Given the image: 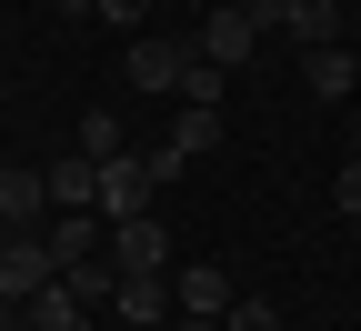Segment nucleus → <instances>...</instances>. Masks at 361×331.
<instances>
[{
  "label": "nucleus",
  "mask_w": 361,
  "mask_h": 331,
  "mask_svg": "<svg viewBox=\"0 0 361 331\" xmlns=\"http://www.w3.org/2000/svg\"><path fill=\"white\" fill-rule=\"evenodd\" d=\"M221 11H251V20H261V11H271V0H221Z\"/></svg>",
  "instance_id": "22"
},
{
  "label": "nucleus",
  "mask_w": 361,
  "mask_h": 331,
  "mask_svg": "<svg viewBox=\"0 0 361 331\" xmlns=\"http://www.w3.org/2000/svg\"><path fill=\"white\" fill-rule=\"evenodd\" d=\"M331 191H341V221H361V161H351V171L331 181Z\"/></svg>",
  "instance_id": "20"
},
{
  "label": "nucleus",
  "mask_w": 361,
  "mask_h": 331,
  "mask_svg": "<svg viewBox=\"0 0 361 331\" xmlns=\"http://www.w3.org/2000/svg\"><path fill=\"white\" fill-rule=\"evenodd\" d=\"M40 211H51V181H40V171H0V221L40 231Z\"/></svg>",
  "instance_id": "9"
},
{
  "label": "nucleus",
  "mask_w": 361,
  "mask_h": 331,
  "mask_svg": "<svg viewBox=\"0 0 361 331\" xmlns=\"http://www.w3.org/2000/svg\"><path fill=\"white\" fill-rule=\"evenodd\" d=\"M141 11H151V0H101V20H121L130 40H141Z\"/></svg>",
  "instance_id": "19"
},
{
  "label": "nucleus",
  "mask_w": 361,
  "mask_h": 331,
  "mask_svg": "<svg viewBox=\"0 0 361 331\" xmlns=\"http://www.w3.org/2000/svg\"><path fill=\"white\" fill-rule=\"evenodd\" d=\"M211 140H221V111H191V101H180V131H171V151H191V161H201Z\"/></svg>",
  "instance_id": "16"
},
{
  "label": "nucleus",
  "mask_w": 361,
  "mask_h": 331,
  "mask_svg": "<svg viewBox=\"0 0 361 331\" xmlns=\"http://www.w3.org/2000/svg\"><path fill=\"white\" fill-rule=\"evenodd\" d=\"M171 301H180V311H201V321H221L241 291H231V281H221L211 261H180V271H171Z\"/></svg>",
  "instance_id": "8"
},
{
  "label": "nucleus",
  "mask_w": 361,
  "mask_h": 331,
  "mask_svg": "<svg viewBox=\"0 0 361 331\" xmlns=\"http://www.w3.org/2000/svg\"><path fill=\"white\" fill-rule=\"evenodd\" d=\"M51 211H101V161H51Z\"/></svg>",
  "instance_id": "10"
},
{
  "label": "nucleus",
  "mask_w": 361,
  "mask_h": 331,
  "mask_svg": "<svg viewBox=\"0 0 361 331\" xmlns=\"http://www.w3.org/2000/svg\"><path fill=\"white\" fill-rule=\"evenodd\" d=\"M151 191H161L151 151H121V161H101V221H111V231H121V221H151Z\"/></svg>",
  "instance_id": "2"
},
{
  "label": "nucleus",
  "mask_w": 361,
  "mask_h": 331,
  "mask_svg": "<svg viewBox=\"0 0 361 331\" xmlns=\"http://www.w3.org/2000/svg\"><path fill=\"white\" fill-rule=\"evenodd\" d=\"M20 321H30V331H90V301L71 291V281H51V291H40V301H30Z\"/></svg>",
  "instance_id": "13"
},
{
  "label": "nucleus",
  "mask_w": 361,
  "mask_h": 331,
  "mask_svg": "<svg viewBox=\"0 0 361 331\" xmlns=\"http://www.w3.org/2000/svg\"><path fill=\"white\" fill-rule=\"evenodd\" d=\"M221 331H291V321L271 311V301H231V311H221Z\"/></svg>",
  "instance_id": "18"
},
{
  "label": "nucleus",
  "mask_w": 361,
  "mask_h": 331,
  "mask_svg": "<svg viewBox=\"0 0 361 331\" xmlns=\"http://www.w3.org/2000/svg\"><path fill=\"white\" fill-rule=\"evenodd\" d=\"M0 171H11V161H0Z\"/></svg>",
  "instance_id": "26"
},
{
  "label": "nucleus",
  "mask_w": 361,
  "mask_h": 331,
  "mask_svg": "<svg viewBox=\"0 0 361 331\" xmlns=\"http://www.w3.org/2000/svg\"><path fill=\"white\" fill-rule=\"evenodd\" d=\"M351 140H361V101H351Z\"/></svg>",
  "instance_id": "23"
},
{
  "label": "nucleus",
  "mask_w": 361,
  "mask_h": 331,
  "mask_svg": "<svg viewBox=\"0 0 361 331\" xmlns=\"http://www.w3.org/2000/svg\"><path fill=\"white\" fill-rule=\"evenodd\" d=\"M0 241H11V221H0Z\"/></svg>",
  "instance_id": "24"
},
{
  "label": "nucleus",
  "mask_w": 361,
  "mask_h": 331,
  "mask_svg": "<svg viewBox=\"0 0 361 331\" xmlns=\"http://www.w3.org/2000/svg\"><path fill=\"white\" fill-rule=\"evenodd\" d=\"M351 241H361V221H351Z\"/></svg>",
  "instance_id": "25"
},
{
  "label": "nucleus",
  "mask_w": 361,
  "mask_h": 331,
  "mask_svg": "<svg viewBox=\"0 0 361 331\" xmlns=\"http://www.w3.org/2000/svg\"><path fill=\"white\" fill-rule=\"evenodd\" d=\"M111 311H121L130 331H161V321H171L180 301H171V281H121V301H111Z\"/></svg>",
  "instance_id": "12"
},
{
  "label": "nucleus",
  "mask_w": 361,
  "mask_h": 331,
  "mask_svg": "<svg viewBox=\"0 0 361 331\" xmlns=\"http://www.w3.org/2000/svg\"><path fill=\"white\" fill-rule=\"evenodd\" d=\"M130 151V131H121V111L101 101V111H80V161H121Z\"/></svg>",
  "instance_id": "15"
},
{
  "label": "nucleus",
  "mask_w": 361,
  "mask_h": 331,
  "mask_svg": "<svg viewBox=\"0 0 361 331\" xmlns=\"http://www.w3.org/2000/svg\"><path fill=\"white\" fill-rule=\"evenodd\" d=\"M51 251H61V271H71V261H90V251H111V221H101V211H61Z\"/></svg>",
  "instance_id": "11"
},
{
  "label": "nucleus",
  "mask_w": 361,
  "mask_h": 331,
  "mask_svg": "<svg viewBox=\"0 0 361 331\" xmlns=\"http://www.w3.org/2000/svg\"><path fill=\"white\" fill-rule=\"evenodd\" d=\"M61 281V251H51V231H11V241H0V301H40Z\"/></svg>",
  "instance_id": "1"
},
{
  "label": "nucleus",
  "mask_w": 361,
  "mask_h": 331,
  "mask_svg": "<svg viewBox=\"0 0 361 331\" xmlns=\"http://www.w3.org/2000/svg\"><path fill=\"white\" fill-rule=\"evenodd\" d=\"M111 261H121V281H171V271H180V251H171L161 221H121V231H111Z\"/></svg>",
  "instance_id": "3"
},
{
  "label": "nucleus",
  "mask_w": 361,
  "mask_h": 331,
  "mask_svg": "<svg viewBox=\"0 0 361 331\" xmlns=\"http://www.w3.org/2000/svg\"><path fill=\"white\" fill-rule=\"evenodd\" d=\"M180 71H191V40H161V30H141V40H130V61H121L130 90H171V101H180Z\"/></svg>",
  "instance_id": "5"
},
{
  "label": "nucleus",
  "mask_w": 361,
  "mask_h": 331,
  "mask_svg": "<svg viewBox=\"0 0 361 331\" xmlns=\"http://www.w3.org/2000/svg\"><path fill=\"white\" fill-rule=\"evenodd\" d=\"M61 281H71V291H80L90 311H101V301H121V261H111V251H90V261H71Z\"/></svg>",
  "instance_id": "14"
},
{
  "label": "nucleus",
  "mask_w": 361,
  "mask_h": 331,
  "mask_svg": "<svg viewBox=\"0 0 361 331\" xmlns=\"http://www.w3.org/2000/svg\"><path fill=\"white\" fill-rule=\"evenodd\" d=\"M301 90H311V101H361V61L341 51V40H331V51H301Z\"/></svg>",
  "instance_id": "7"
},
{
  "label": "nucleus",
  "mask_w": 361,
  "mask_h": 331,
  "mask_svg": "<svg viewBox=\"0 0 361 331\" xmlns=\"http://www.w3.org/2000/svg\"><path fill=\"white\" fill-rule=\"evenodd\" d=\"M180 101H191V111H221V61L191 51V71H180Z\"/></svg>",
  "instance_id": "17"
},
{
  "label": "nucleus",
  "mask_w": 361,
  "mask_h": 331,
  "mask_svg": "<svg viewBox=\"0 0 361 331\" xmlns=\"http://www.w3.org/2000/svg\"><path fill=\"white\" fill-rule=\"evenodd\" d=\"M191 51H201V61H221V71H231V61H251V51H261V20H251V11H211V20H201V40H191Z\"/></svg>",
  "instance_id": "6"
},
{
  "label": "nucleus",
  "mask_w": 361,
  "mask_h": 331,
  "mask_svg": "<svg viewBox=\"0 0 361 331\" xmlns=\"http://www.w3.org/2000/svg\"><path fill=\"white\" fill-rule=\"evenodd\" d=\"M161 331H221V321H201V311H171V321H161Z\"/></svg>",
  "instance_id": "21"
},
{
  "label": "nucleus",
  "mask_w": 361,
  "mask_h": 331,
  "mask_svg": "<svg viewBox=\"0 0 361 331\" xmlns=\"http://www.w3.org/2000/svg\"><path fill=\"white\" fill-rule=\"evenodd\" d=\"M341 20H351V0H271V11H261V30H291L301 51H331Z\"/></svg>",
  "instance_id": "4"
}]
</instances>
